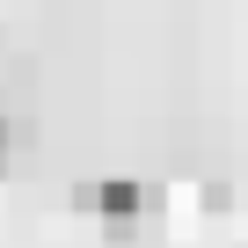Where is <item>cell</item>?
I'll use <instances>...</instances> for the list:
<instances>
[{
    "label": "cell",
    "instance_id": "1",
    "mask_svg": "<svg viewBox=\"0 0 248 248\" xmlns=\"http://www.w3.org/2000/svg\"><path fill=\"white\" fill-rule=\"evenodd\" d=\"M73 204H80V212H95L117 241H132V233H139V219L154 212V190H146V183H132V175H109V183L73 190Z\"/></svg>",
    "mask_w": 248,
    "mask_h": 248
},
{
    "label": "cell",
    "instance_id": "2",
    "mask_svg": "<svg viewBox=\"0 0 248 248\" xmlns=\"http://www.w3.org/2000/svg\"><path fill=\"white\" fill-rule=\"evenodd\" d=\"M8 168H15V124L0 117V175H8Z\"/></svg>",
    "mask_w": 248,
    "mask_h": 248
}]
</instances>
